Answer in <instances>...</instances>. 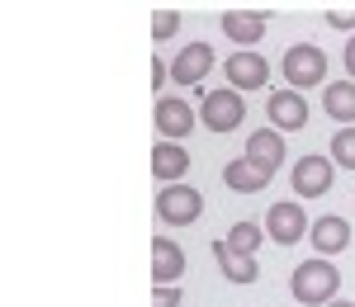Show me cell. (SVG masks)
<instances>
[{"label": "cell", "instance_id": "obj_17", "mask_svg": "<svg viewBox=\"0 0 355 307\" xmlns=\"http://www.w3.org/2000/svg\"><path fill=\"white\" fill-rule=\"evenodd\" d=\"M246 161H256V166L266 170H279V161H284V138L275 133V128H256L251 138H246Z\"/></svg>", "mask_w": 355, "mask_h": 307}, {"label": "cell", "instance_id": "obj_16", "mask_svg": "<svg viewBox=\"0 0 355 307\" xmlns=\"http://www.w3.org/2000/svg\"><path fill=\"white\" fill-rule=\"evenodd\" d=\"M322 109L331 123L355 128V81H327L322 85Z\"/></svg>", "mask_w": 355, "mask_h": 307}, {"label": "cell", "instance_id": "obj_23", "mask_svg": "<svg viewBox=\"0 0 355 307\" xmlns=\"http://www.w3.org/2000/svg\"><path fill=\"white\" fill-rule=\"evenodd\" d=\"M152 307H180V283H171V288H157V293H152Z\"/></svg>", "mask_w": 355, "mask_h": 307}, {"label": "cell", "instance_id": "obj_7", "mask_svg": "<svg viewBox=\"0 0 355 307\" xmlns=\"http://www.w3.org/2000/svg\"><path fill=\"white\" fill-rule=\"evenodd\" d=\"M266 118H270V128L284 138V133H303L308 128V100H303L299 90H275L270 100H266Z\"/></svg>", "mask_w": 355, "mask_h": 307}, {"label": "cell", "instance_id": "obj_12", "mask_svg": "<svg viewBox=\"0 0 355 307\" xmlns=\"http://www.w3.org/2000/svg\"><path fill=\"white\" fill-rule=\"evenodd\" d=\"M308 241L318 246L322 260H331V255H341L346 246H351V223H346V218H336V213H327V218L308 223Z\"/></svg>", "mask_w": 355, "mask_h": 307}, {"label": "cell", "instance_id": "obj_9", "mask_svg": "<svg viewBox=\"0 0 355 307\" xmlns=\"http://www.w3.org/2000/svg\"><path fill=\"white\" fill-rule=\"evenodd\" d=\"M223 76H227V90L246 95V90H261V85L270 81V62L261 53H232L223 62Z\"/></svg>", "mask_w": 355, "mask_h": 307}, {"label": "cell", "instance_id": "obj_21", "mask_svg": "<svg viewBox=\"0 0 355 307\" xmlns=\"http://www.w3.org/2000/svg\"><path fill=\"white\" fill-rule=\"evenodd\" d=\"M175 28H180V10H157V15H152V38H157V43L175 38Z\"/></svg>", "mask_w": 355, "mask_h": 307}, {"label": "cell", "instance_id": "obj_14", "mask_svg": "<svg viewBox=\"0 0 355 307\" xmlns=\"http://www.w3.org/2000/svg\"><path fill=\"white\" fill-rule=\"evenodd\" d=\"M185 170H190V151L180 142H157L152 147V175L162 185H185Z\"/></svg>", "mask_w": 355, "mask_h": 307}, {"label": "cell", "instance_id": "obj_10", "mask_svg": "<svg viewBox=\"0 0 355 307\" xmlns=\"http://www.w3.org/2000/svg\"><path fill=\"white\" fill-rule=\"evenodd\" d=\"M266 15H251V10H227L218 19V28H223V38L227 43H237V53H256V43L266 38Z\"/></svg>", "mask_w": 355, "mask_h": 307}, {"label": "cell", "instance_id": "obj_24", "mask_svg": "<svg viewBox=\"0 0 355 307\" xmlns=\"http://www.w3.org/2000/svg\"><path fill=\"white\" fill-rule=\"evenodd\" d=\"M166 81H171V66H166L162 57H157V62H152V85H157V90H162Z\"/></svg>", "mask_w": 355, "mask_h": 307}, {"label": "cell", "instance_id": "obj_22", "mask_svg": "<svg viewBox=\"0 0 355 307\" xmlns=\"http://www.w3.org/2000/svg\"><path fill=\"white\" fill-rule=\"evenodd\" d=\"M327 28H346V33H355V10H327Z\"/></svg>", "mask_w": 355, "mask_h": 307}, {"label": "cell", "instance_id": "obj_8", "mask_svg": "<svg viewBox=\"0 0 355 307\" xmlns=\"http://www.w3.org/2000/svg\"><path fill=\"white\" fill-rule=\"evenodd\" d=\"M331 180H336V166L327 156H299L294 170H289V185H294L299 198H322L331 189Z\"/></svg>", "mask_w": 355, "mask_h": 307}, {"label": "cell", "instance_id": "obj_18", "mask_svg": "<svg viewBox=\"0 0 355 307\" xmlns=\"http://www.w3.org/2000/svg\"><path fill=\"white\" fill-rule=\"evenodd\" d=\"M214 260H218V270H223L227 283H256V275H261L256 255H237V251H227L223 241H214Z\"/></svg>", "mask_w": 355, "mask_h": 307}, {"label": "cell", "instance_id": "obj_19", "mask_svg": "<svg viewBox=\"0 0 355 307\" xmlns=\"http://www.w3.org/2000/svg\"><path fill=\"white\" fill-rule=\"evenodd\" d=\"M266 241V232H261V223H232V232L223 236V246L237 255H256V246Z\"/></svg>", "mask_w": 355, "mask_h": 307}, {"label": "cell", "instance_id": "obj_20", "mask_svg": "<svg viewBox=\"0 0 355 307\" xmlns=\"http://www.w3.org/2000/svg\"><path fill=\"white\" fill-rule=\"evenodd\" d=\"M331 166L355 170V128H336L331 133Z\"/></svg>", "mask_w": 355, "mask_h": 307}, {"label": "cell", "instance_id": "obj_2", "mask_svg": "<svg viewBox=\"0 0 355 307\" xmlns=\"http://www.w3.org/2000/svg\"><path fill=\"white\" fill-rule=\"evenodd\" d=\"M204 218V194L194 185H162L157 189V223L162 227H194Z\"/></svg>", "mask_w": 355, "mask_h": 307}, {"label": "cell", "instance_id": "obj_26", "mask_svg": "<svg viewBox=\"0 0 355 307\" xmlns=\"http://www.w3.org/2000/svg\"><path fill=\"white\" fill-rule=\"evenodd\" d=\"M327 307H355V303H346V298H336V303H327Z\"/></svg>", "mask_w": 355, "mask_h": 307}, {"label": "cell", "instance_id": "obj_5", "mask_svg": "<svg viewBox=\"0 0 355 307\" xmlns=\"http://www.w3.org/2000/svg\"><path fill=\"white\" fill-rule=\"evenodd\" d=\"M261 232H266L270 241H279V246L303 241V236H308V213H303V203H299V198L275 203L270 213H266V223H261Z\"/></svg>", "mask_w": 355, "mask_h": 307}, {"label": "cell", "instance_id": "obj_13", "mask_svg": "<svg viewBox=\"0 0 355 307\" xmlns=\"http://www.w3.org/2000/svg\"><path fill=\"white\" fill-rule=\"evenodd\" d=\"M209 71H214V48H209V43H190V48H180L175 62H171L175 85H199Z\"/></svg>", "mask_w": 355, "mask_h": 307}, {"label": "cell", "instance_id": "obj_4", "mask_svg": "<svg viewBox=\"0 0 355 307\" xmlns=\"http://www.w3.org/2000/svg\"><path fill=\"white\" fill-rule=\"evenodd\" d=\"M199 113H204V128L223 138V133H232V128L246 118V95H237V90L218 85V90H209V95H204Z\"/></svg>", "mask_w": 355, "mask_h": 307}, {"label": "cell", "instance_id": "obj_6", "mask_svg": "<svg viewBox=\"0 0 355 307\" xmlns=\"http://www.w3.org/2000/svg\"><path fill=\"white\" fill-rule=\"evenodd\" d=\"M152 123H157V133L162 142H185L199 128L194 123V109L190 100H175V95H157V109H152Z\"/></svg>", "mask_w": 355, "mask_h": 307}, {"label": "cell", "instance_id": "obj_1", "mask_svg": "<svg viewBox=\"0 0 355 307\" xmlns=\"http://www.w3.org/2000/svg\"><path fill=\"white\" fill-rule=\"evenodd\" d=\"M289 293H294L299 307H327L341 293V270L331 260H322V255H313V260H303L289 275Z\"/></svg>", "mask_w": 355, "mask_h": 307}, {"label": "cell", "instance_id": "obj_15", "mask_svg": "<svg viewBox=\"0 0 355 307\" xmlns=\"http://www.w3.org/2000/svg\"><path fill=\"white\" fill-rule=\"evenodd\" d=\"M275 180V170H266V166H256V161H227L223 166V185L232 189V194H261L266 185Z\"/></svg>", "mask_w": 355, "mask_h": 307}, {"label": "cell", "instance_id": "obj_11", "mask_svg": "<svg viewBox=\"0 0 355 307\" xmlns=\"http://www.w3.org/2000/svg\"><path fill=\"white\" fill-rule=\"evenodd\" d=\"M180 275H185V251H180V241L152 236V283H157V288H171V283H180Z\"/></svg>", "mask_w": 355, "mask_h": 307}, {"label": "cell", "instance_id": "obj_25", "mask_svg": "<svg viewBox=\"0 0 355 307\" xmlns=\"http://www.w3.org/2000/svg\"><path fill=\"white\" fill-rule=\"evenodd\" d=\"M341 62H346V71H351V81H355V33H351V43H346V53H341Z\"/></svg>", "mask_w": 355, "mask_h": 307}, {"label": "cell", "instance_id": "obj_3", "mask_svg": "<svg viewBox=\"0 0 355 307\" xmlns=\"http://www.w3.org/2000/svg\"><path fill=\"white\" fill-rule=\"evenodd\" d=\"M284 85L289 90H308V85H327V53L313 43H294L284 53Z\"/></svg>", "mask_w": 355, "mask_h": 307}]
</instances>
